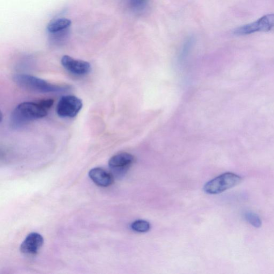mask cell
I'll return each mask as SVG.
<instances>
[{
    "label": "cell",
    "instance_id": "obj_1",
    "mask_svg": "<svg viewBox=\"0 0 274 274\" xmlns=\"http://www.w3.org/2000/svg\"><path fill=\"white\" fill-rule=\"evenodd\" d=\"M48 114V110L39 103L25 102L18 105L11 117L13 128H19L29 122L45 117Z\"/></svg>",
    "mask_w": 274,
    "mask_h": 274
},
{
    "label": "cell",
    "instance_id": "obj_2",
    "mask_svg": "<svg viewBox=\"0 0 274 274\" xmlns=\"http://www.w3.org/2000/svg\"><path fill=\"white\" fill-rule=\"evenodd\" d=\"M13 79L22 88L39 93H59L69 89L68 86L52 84L44 79L29 75L17 74Z\"/></svg>",
    "mask_w": 274,
    "mask_h": 274
},
{
    "label": "cell",
    "instance_id": "obj_3",
    "mask_svg": "<svg viewBox=\"0 0 274 274\" xmlns=\"http://www.w3.org/2000/svg\"><path fill=\"white\" fill-rule=\"evenodd\" d=\"M242 181V178L235 173L226 172L207 182L204 191L210 195H217L233 188Z\"/></svg>",
    "mask_w": 274,
    "mask_h": 274
},
{
    "label": "cell",
    "instance_id": "obj_4",
    "mask_svg": "<svg viewBox=\"0 0 274 274\" xmlns=\"http://www.w3.org/2000/svg\"><path fill=\"white\" fill-rule=\"evenodd\" d=\"M259 32H274V14L265 15L255 22L240 26L233 30V34L241 36Z\"/></svg>",
    "mask_w": 274,
    "mask_h": 274
},
{
    "label": "cell",
    "instance_id": "obj_5",
    "mask_svg": "<svg viewBox=\"0 0 274 274\" xmlns=\"http://www.w3.org/2000/svg\"><path fill=\"white\" fill-rule=\"evenodd\" d=\"M82 108L81 99L73 96H64L59 100L56 112L59 117L72 118L78 114Z\"/></svg>",
    "mask_w": 274,
    "mask_h": 274
},
{
    "label": "cell",
    "instance_id": "obj_6",
    "mask_svg": "<svg viewBox=\"0 0 274 274\" xmlns=\"http://www.w3.org/2000/svg\"><path fill=\"white\" fill-rule=\"evenodd\" d=\"M61 62L63 67L73 75H86L91 71V66L89 62L73 58L68 55L63 56Z\"/></svg>",
    "mask_w": 274,
    "mask_h": 274
},
{
    "label": "cell",
    "instance_id": "obj_7",
    "mask_svg": "<svg viewBox=\"0 0 274 274\" xmlns=\"http://www.w3.org/2000/svg\"><path fill=\"white\" fill-rule=\"evenodd\" d=\"M135 161V157L131 154L122 153L111 157L109 160V164L113 172L116 173H123L128 170Z\"/></svg>",
    "mask_w": 274,
    "mask_h": 274
},
{
    "label": "cell",
    "instance_id": "obj_8",
    "mask_svg": "<svg viewBox=\"0 0 274 274\" xmlns=\"http://www.w3.org/2000/svg\"><path fill=\"white\" fill-rule=\"evenodd\" d=\"M44 244V238L41 235L33 232L26 237L20 247L21 252L26 255H35Z\"/></svg>",
    "mask_w": 274,
    "mask_h": 274
},
{
    "label": "cell",
    "instance_id": "obj_9",
    "mask_svg": "<svg viewBox=\"0 0 274 274\" xmlns=\"http://www.w3.org/2000/svg\"><path fill=\"white\" fill-rule=\"evenodd\" d=\"M89 177L93 182L101 187H109L114 181L111 173L100 168L91 169L89 172Z\"/></svg>",
    "mask_w": 274,
    "mask_h": 274
},
{
    "label": "cell",
    "instance_id": "obj_10",
    "mask_svg": "<svg viewBox=\"0 0 274 274\" xmlns=\"http://www.w3.org/2000/svg\"><path fill=\"white\" fill-rule=\"evenodd\" d=\"M71 25V20L65 18H58L51 21L47 26V29L54 34L68 29Z\"/></svg>",
    "mask_w": 274,
    "mask_h": 274
},
{
    "label": "cell",
    "instance_id": "obj_11",
    "mask_svg": "<svg viewBox=\"0 0 274 274\" xmlns=\"http://www.w3.org/2000/svg\"><path fill=\"white\" fill-rule=\"evenodd\" d=\"M151 228L150 224L146 220H137L133 222L131 225V228L132 230L137 232H146L150 230Z\"/></svg>",
    "mask_w": 274,
    "mask_h": 274
},
{
    "label": "cell",
    "instance_id": "obj_12",
    "mask_svg": "<svg viewBox=\"0 0 274 274\" xmlns=\"http://www.w3.org/2000/svg\"><path fill=\"white\" fill-rule=\"evenodd\" d=\"M244 217L247 222L255 226V228H260L262 225V220L255 213L247 212L244 213Z\"/></svg>",
    "mask_w": 274,
    "mask_h": 274
},
{
    "label": "cell",
    "instance_id": "obj_13",
    "mask_svg": "<svg viewBox=\"0 0 274 274\" xmlns=\"http://www.w3.org/2000/svg\"><path fill=\"white\" fill-rule=\"evenodd\" d=\"M130 7L135 11L144 9L148 3V0H128Z\"/></svg>",
    "mask_w": 274,
    "mask_h": 274
},
{
    "label": "cell",
    "instance_id": "obj_14",
    "mask_svg": "<svg viewBox=\"0 0 274 274\" xmlns=\"http://www.w3.org/2000/svg\"><path fill=\"white\" fill-rule=\"evenodd\" d=\"M45 109L49 110L54 104V100L53 99H45L39 102Z\"/></svg>",
    "mask_w": 274,
    "mask_h": 274
}]
</instances>
